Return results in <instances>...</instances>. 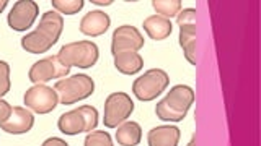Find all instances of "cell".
Listing matches in <instances>:
<instances>
[{
	"label": "cell",
	"instance_id": "cell-22",
	"mask_svg": "<svg viewBox=\"0 0 261 146\" xmlns=\"http://www.w3.org/2000/svg\"><path fill=\"white\" fill-rule=\"evenodd\" d=\"M84 146H113V140L105 130H93L87 135Z\"/></svg>",
	"mask_w": 261,
	"mask_h": 146
},
{
	"label": "cell",
	"instance_id": "cell-27",
	"mask_svg": "<svg viewBox=\"0 0 261 146\" xmlns=\"http://www.w3.org/2000/svg\"><path fill=\"white\" fill-rule=\"evenodd\" d=\"M92 4L100 5V7H106V5H111L113 0H92Z\"/></svg>",
	"mask_w": 261,
	"mask_h": 146
},
{
	"label": "cell",
	"instance_id": "cell-20",
	"mask_svg": "<svg viewBox=\"0 0 261 146\" xmlns=\"http://www.w3.org/2000/svg\"><path fill=\"white\" fill-rule=\"evenodd\" d=\"M152 7L160 16L170 20L181 12V0H152Z\"/></svg>",
	"mask_w": 261,
	"mask_h": 146
},
{
	"label": "cell",
	"instance_id": "cell-8",
	"mask_svg": "<svg viewBox=\"0 0 261 146\" xmlns=\"http://www.w3.org/2000/svg\"><path fill=\"white\" fill-rule=\"evenodd\" d=\"M24 105L27 109L36 114H49L59 104V97L54 88L47 85H35L24 93Z\"/></svg>",
	"mask_w": 261,
	"mask_h": 146
},
{
	"label": "cell",
	"instance_id": "cell-16",
	"mask_svg": "<svg viewBox=\"0 0 261 146\" xmlns=\"http://www.w3.org/2000/svg\"><path fill=\"white\" fill-rule=\"evenodd\" d=\"M179 46H181L186 60L191 65H196V23L179 24Z\"/></svg>",
	"mask_w": 261,
	"mask_h": 146
},
{
	"label": "cell",
	"instance_id": "cell-1",
	"mask_svg": "<svg viewBox=\"0 0 261 146\" xmlns=\"http://www.w3.org/2000/svg\"><path fill=\"white\" fill-rule=\"evenodd\" d=\"M194 102V91L186 85H176L155 107L157 117L163 122H181Z\"/></svg>",
	"mask_w": 261,
	"mask_h": 146
},
{
	"label": "cell",
	"instance_id": "cell-2",
	"mask_svg": "<svg viewBox=\"0 0 261 146\" xmlns=\"http://www.w3.org/2000/svg\"><path fill=\"white\" fill-rule=\"evenodd\" d=\"M54 91L57 93L59 102L64 105H72L82 99H87L95 91V81L85 73L62 78L54 85Z\"/></svg>",
	"mask_w": 261,
	"mask_h": 146
},
{
	"label": "cell",
	"instance_id": "cell-19",
	"mask_svg": "<svg viewBox=\"0 0 261 146\" xmlns=\"http://www.w3.org/2000/svg\"><path fill=\"white\" fill-rule=\"evenodd\" d=\"M21 47L30 54H44L53 47V44L35 29L21 38Z\"/></svg>",
	"mask_w": 261,
	"mask_h": 146
},
{
	"label": "cell",
	"instance_id": "cell-5",
	"mask_svg": "<svg viewBox=\"0 0 261 146\" xmlns=\"http://www.w3.org/2000/svg\"><path fill=\"white\" fill-rule=\"evenodd\" d=\"M170 83V77L162 68H150L144 75L139 77L133 83V93L139 101H153L167 89Z\"/></svg>",
	"mask_w": 261,
	"mask_h": 146
},
{
	"label": "cell",
	"instance_id": "cell-18",
	"mask_svg": "<svg viewBox=\"0 0 261 146\" xmlns=\"http://www.w3.org/2000/svg\"><path fill=\"white\" fill-rule=\"evenodd\" d=\"M114 67L122 75H134L144 68V59L137 52H121L114 55Z\"/></svg>",
	"mask_w": 261,
	"mask_h": 146
},
{
	"label": "cell",
	"instance_id": "cell-21",
	"mask_svg": "<svg viewBox=\"0 0 261 146\" xmlns=\"http://www.w3.org/2000/svg\"><path fill=\"white\" fill-rule=\"evenodd\" d=\"M51 4L57 12L64 15H75L85 5L84 0H53Z\"/></svg>",
	"mask_w": 261,
	"mask_h": 146
},
{
	"label": "cell",
	"instance_id": "cell-14",
	"mask_svg": "<svg viewBox=\"0 0 261 146\" xmlns=\"http://www.w3.org/2000/svg\"><path fill=\"white\" fill-rule=\"evenodd\" d=\"M179 141V128L173 125H160L152 128L147 133L149 146H178Z\"/></svg>",
	"mask_w": 261,
	"mask_h": 146
},
{
	"label": "cell",
	"instance_id": "cell-25",
	"mask_svg": "<svg viewBox=\"0 0 261 146\" xmlns=\"http://www.w3.org/2000/svg\"><path fill=\"white\" fill-rule=\"evenodd\" d=\"M12 105L8 104L7 101L0 99V124H4V122H7L8 119H10L12 116Z\"/></svg>",
	"mask_w": 261,
	"mask_h": 146
},
{
	"label": "cell",
	"instance_id": "cell-23",
	"mask_svg": "<svg viewBox=\"0 0 261 146\" xmlns=\"http://www.w3.org/2000/svg\"><path fill=\"white\" fill-rule=\"evenodd\" d=\"M12 83H10V65L7 62L0 60V99L10 91Z\"/></svg>",
	"mask_w": 261,
	"mask_h": 146
},
{
	"label": "cell",
	"instance_id": "cell-15",
	"mask_svg": "<svg viewBox=\"0 0 261 146\" xmlns=\"http://www.w3.org/2000/svg\"><path fill=\"white\" fill-rule=\"evenodd\" d=\"M144 31L149 34L150 39L163 41L171 34V31H173V24H171L170 20L163 18V16L155 15V16H149V18L144 20Z\"/></svg>",
	"mask_w": 261,
	"mask_h": 146
},
{
	"label": "cell",
	"instance_id": "cell-11",
	"mask_svg": "<svg viewBox=\"0 0 261 146\" xmlns=\"http://www.w3.org/2000/svg\"><path fill=\"white\" fill-rule=\"evenodd\" d=\"M33 125H35V117H33L31 111L20 107V105H13L10 119L0 124V128L10 135H23L30 132Z\"/></svg>",
	"mask_w": 261,
	"mask_h": 146
},
{
	"label": "cell",
	"instance_id": "cell-29",
	"mask_svg": "<svg viewBox=\"0 0 261 146\" xmlns=\"http://www.w3.org/2000/svg\"><path fill=\"white\" fill-rule=\"evenodd\" d=\"M188 146H196V136H193V138H191V141L188 143Z\"/></svg>",
	"mask_w": 261,
	"mask_h": 146
},
{
	"label": "cell",
	"instance_id": "cell-3",
	"mask_svg": "<svg viewBox=\"0 0 261 146\" xmlns=\"http://www.w3.org/2000/svg\"><path fill=\"white\" fill-rule=\"evenodd\" d=\"M98 46L92 41H77L61 47L57 59L65 67H77V68H92L98 60Z\"/></svg>",
	"mask_w": 261,
	"mask_h": 146
},
{
	"label": "cell",
	"instance_id": "cell-28",
	"mask_svg": "<svg viewBox=\"0 0 261 146\" xmlns=\"http://www.w3.org/2000/svg\"><path fill=\"white\" fill-rule=\"evenodd\" d=\"M8 5V0H0V13H2Z\"/></svg>",
	"mask_w": 261,
	"mask_h": 146
},
{
	"label": "cell",
	"instance_id": "cell-13",
	"mask_svg": "<svg viewBox=\"0 0 261 146\" xmlns=\"http://www.w3.org/2000/svg\"><path fill=\"white\" fill-rule=\"evenodd\" d=\"M111 24L110 15H106L105 12L95 10V12H88L80 21V31L84 32L85 36H101L108 31Z\"/></svg>",
	"mask_w": 261,
	"mask_h": 146
},
{
	"label": "cell",
	"instance_id": "cell-26",
	"mask_svg": "<svg viewBox=\"0 0 261 146\" xmlns=\"http://www.w3.org/2000/svg\"><path fill=\"white\" fill-rule=\"evenodd\" d=\"M41 146H69V143H65L62 138L53 136V138H47V140L43 144H41Z\"/></svg>",
	"mask_w": 261,
	"mask_h": 146
},
{
	"label": "cell",
	"instance_id": "cell-17",
	"mask_svg": "<svg viewBox=\"0 0 261 146\" xmlns=\"http://www.w3.org/2000/svg\"><path fill=\"white\" fill-rule=\"evenodd\" d=\"M118 132H116V141L121 146H137L142 140V128L137 122L133 120H126L122 122L121 125L116 127Z\"/></svg>",
	"mask_w": 261,
	"mask_h": 146
},
{
	"label": "cell",
	"instance_id": "cell-6",
	"mask_svg": "<svg viewBox=\"0 0 261 146\" xmlns=\"http://www.w3.org/2000/svg\"><path fill=\"white\" fill-rule=\"evenodd\" d=\"M134 112V102L126 93H111L105 101L103 124L108 128H116Z\"/></svg>",
	"mask_w": 261,
	"mask_h": 146
},
{
	"label": "cell",
	"instance_id": "cell-9",
	"mask_svg": "<svg viewBox=\"0 0 261 146\" xmlns=\"http://www.w3.org/2000/svg\"><path fill=\"white\" fill-rule=\"evenodd\" d=\"M144 36L137 28L130 24H122L116 28L111 38V52L113 55L121 52H137L144 47Z\"/></svg>",
	"mask_w": 261,
	"mask_h": 146
},
{
	"label": "cell",
	"instance_id": "cell-7",
	"mask_svg": "<svg viewBox=\"0 0 261 146\" xmlns=\"http://www.w3.org/2000/svg\"><path fill=\"white\" fill-rule=\"evenodd\" d=\"M69 71L70 68L62 65L57 59V55H49L31 65L28 78L35 85H44L46 81H51L54 78H65L69 75Z\"/></svg>",
	"mask_w": 261,
	"mask_h": 146
},
{
	"label": "cell",
	"instance_id": "cell-10",
	"mask_svg": "<svg viewBox=\"0 0 261 146\" xmlns=\"http://www.w3.org/2000/svg\"><path fill=\"white\" fill-rule=\"evenodd\" d=\"M39 15V5L35 0H18L8 13V26L15 31H27L33 26L36 16Z\"/></svg>",
	"mask_w": 261,
	"mask_h": 146
},
{
	"label": "cell",
	"instance_id": "cell-4",
	"mask_svg": "<svg viewBox=\"0 0 261 146\" xmlns=\"http://www.w3.org/2000/svg\"><path fill=\"white\" fill-rule=\"evenodd\" d=\"M98 125V111L93 105H82V107L72 109L62 114L57 120V127L65 135H79V133H90L93 132Z\"/></svg>",
	"mask_w": 261,
	"mask_h": 146
},
{
	"label": "cell",
	"instance_id": "cell-12",
	"mask_svg": "<svg viewBox=\"0 0 261 146\" xmlns=\"http://www.w3.org/2000/svg\"><path fill=\"white\" fill-rule=\"evenodd\" d=\"M64 29V16L57 12H46L43 16H41L39 24L36 31L41 36L46 38L53 46L59 41L61 34Z\"/></svg>",
	"mask_w": 261,
	"mask_h": 146
},
{
	"label": "cell",
	"instance_id": "cell-24",
	"mask_svg": "<svg viewBox=\"0 0 261 146\" xmlns=\"http://www.w3.org/2000/svg\"><path fill=\"white\" fill-rule=\"evenodd\" d=\"M176 21H178V26L186 23H196V10L194 8H185V10L178 13Z\"/></svg>",
	"mask_w": 261,
	"mask_h": 146
}]
</instances>
